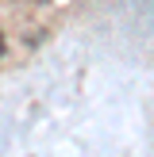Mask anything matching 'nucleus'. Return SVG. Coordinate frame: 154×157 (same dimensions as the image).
<instances>
[{
	"mask_svg": "<svg viewBox=\"0 0 154 157\" xmlns=\"http://www.w3.org/2000/svg\"><path fill=\"white\" fill-rule=\"evenodd\" d=\"M38 4H46V0H38Z\"/></svg>",
	"mask_w": 154,
	"mask_h": 157,
	"instance_id": "obj_2",
	"label": "nucleus"
},
{
	"mask_svg": "<svg viewBox=\"0 0 154 157\" xmlns=\"http://www.w3.org/2000/svg\"><path fill=\"white\" fill-rule=\"evenodd\" d=\"M0 58H4V35H0Z\"/></svg>",
	"mask_w": 154,
	"mask_h": 157,
	"instance_id": "obj_1",
	"label": "nucleus"
}]
</instances>
